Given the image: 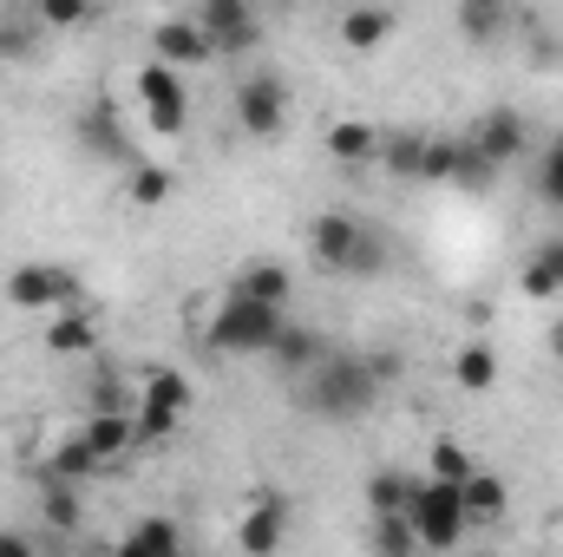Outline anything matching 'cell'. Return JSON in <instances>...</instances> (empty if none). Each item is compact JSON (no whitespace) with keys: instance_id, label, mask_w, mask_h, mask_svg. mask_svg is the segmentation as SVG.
Segmentation results:
<instances>
[{"instance_id":"cell-16","label":"cell","mask_w":563,"mask_h":557,"mask_svg":"<svg viewBox=\"0 0 563 557\" xmlns=\"http://www.w3.org/2000/svg\"><path fill=\"white\" fill-rule=\"evenodd\" d=\"M511 33V0H459V40L465 46H492Z\"/></svg>"},{"instance_id":"cell-36","label":"cell","mask_w":563,"mask_h":557,"mask_svg":"<svg viewBox=\"0 0 563 557\" xmlns=\"http://www.w3.org/2000/svg\"><path fill=\"white\" fill-rule=\"evenodd\" d=\"M551 354L563 361V315H558V328H551Z\"/></svg>"},{"instance_id":"cell-14","label":"cell","mask_w":563,"mask_h":557,"mask_svg":"<svg viewBox=\"0 0 563 557\" xmlns=\"http://www.w3.org/2000/svg\"><path fill=\"white\" fill-rule=\"evenodd\" d=\"M394 7H374V0H361V7H347L341 13V46H354V53H374V46H387L394 40Z\"/></svg>"},{"instance_id":"cell-15","label":"cell","mask_w":563,"mask_h":557,"mask_svg":"<svg viewBox=\"0 0 563 557\" xmlns=\"http://www.w3.org/2000/svg\"><path fill=\"white\" fill-rule=\"evenodd\" d=\"M518 295H531V302H551V295H563V237L538 243V250L525 256V270H518Z\"/></svg>"},{"instance_id":"cell-30","label":"cell","mask_w":563,"mask_h":557,"mask_svg":"<svg viewBox=\"0 0 563 557\" xmlns=\"http://www.w3.org/2000/svg\"><path fill=\"white\" fill-rule=\"evenodd\" d=\"M426 472H432V479H452V485H465L472 459H465V446H459V439H432V452H426Z\"/></svg>"},{"instance_id":"cell-12","label":"cell","mask_w":563,"mask_h":557,"mask_svg":"<svg viewBox=\"0 0 563 557\" xmlns=\"http://www.w3.org/2000/svg\"><path fill=\"white\" fill-rule=\"evenodd\" d=\"M151 53H157L164 66H177V73H190V66H203V59H217L197 20H164V26L151 33Z\"/></svg>"},{"instance_id":"cell-28","label":"cell","mask_w":563,"mask_h":557,"mask_svg":"<svg viewBox=\"0 0 563 557\" xmlns=\"http://www.w3.org/2000/svg\"><path fill=\"white\" fill-rule=\"evenodd\" d=\"M40 505H46V518H53L59 532L79 525V479H53V472H46V499H40Z\"/></svg>"},{"instance_id":"cell-27","label":"cell","mask_w":563,"mask_h":557,"mask_svg":"<svg viewBox=\"0 0 563 557\" xmlns=\"http://www.w3.org/2000/svg\"><path fill=\"white\" fill-rule=\"evenodd\" d=\"M420 144H426V132H380V157H387V171L420 177Z\"/></svg>"},{"instance_id":"cell-5","label":"cell","mask_w":563,"mask_h":557,"mask_svg":"<svg viewBox=\"0 0 563 557\" xmlns=\"http://www.w3.org/2000/svg\"><path fill=\"white\" fill-rule=\"evenodd\" d=\"M139 106H144V125H151L157 139H184V125H190V92H184V73H177V66H164V59L139 66Z\"/></svg>"},{"instance_id":"cell-11","label":"cell","mask_w":563,"mask_h":557,"mask_svg":"<svg viewBox=\"0 0 563 557\" xmlns=\"http://www.w3.org/2000/svg\"><path fill=\"white\" fill-rule=\"evenodd\" d=\"M282 538H288V499H256L243 512V525H236V545L250 557H269L282 551Z\"/></svg>"},{"instance_id":"cell-23","label":"cell","mask_w":563,"mask_h":557,"mask_svg":"<svg viewBox=\"0 0 563 557\" xmlns=\"http://www.w3.org/2000/svg\"><path fill=\"white\" fill-rule=\"evenodd\" d=\"M314 354H321V335H308V328L282 321V335H276V348H269V361H276V368H288V374H301Z\"/></svg>"},{"instance_id":"cell-25","label":"cell","mask_w":563,"mask_h":557,"mask_svg":"<svg viewBox=\"0 0 563 557\" xmlns=\"http://www.w3.org/2000/svg\"><path fill=\"white\" fill-rule=\"evenodd\" d=\"M413 485H420V479H407V472H374V479H367L374 518H380V512H407V505H413Z\"/></svg>"},{"instance_id":"cell-33","label":"cell","mask_w":563,"mask_h":557,"mask_svg":"<svg viewBox=\"0 0 563 557\" xmlns=\"http://www.w3.org/2000/svg\"><path fill=\"white\" fill-rule=\"evenodd\" d=\"M86 132H92V151L125 157V144H119V132H112V112H92V119H86Z\"/></svg>"},{"instance_id":"cell-4","label":"cell","mask_w":563,"mask_h":557,"mask_svg":"<svg viewBox=\"0 0 563 557\" xmlns=\"http://www.w3.org/2000/svg\"><path fill=\"white\" fill-rule=\"evenodd\" d=\"M407 518H413V532H420V551H452V545L472 532V518H465V492H459L452 479H432V472L413 485Z\"/></svg>"},{"instance_id":"cell-22","label":"cell","mask_w":563,"mask_h":557,"mask_svg":"<svg viewBox=\"0 0 563 557\" xmlns=\"http://www.w3.org/2000/svg\"><path fill=\"white\" fill-rule=\"evenodd\" d=\"M99 466H106V459L92 452V439H86V433H66V439L53 446V459H46V472H53V479H86V472H99Z\"/></svg>"},{"instance_id":"cell-1","label":"cell","mask_w":563,"mask_h":557,"mask_svg":"<svg viewBox=\"0 0 563 557\" xmlns=\"http://www.w3.org/2000/svg\"><path fill=\"white\" fill-rule=\"evenodd\" d=\"M394 374H400L394 354L321 348V354L295 374V407H301L308 419H334V426H347V419L374 414V401H380V387H387Z\"/></svg>"},{"instance_id":"cell-20","label":"cell","mask_w":563,"mask_h":557,"mask_svg":"<svg viewBox=\"0 0 563 557\" xmlns=\"http://www.w3.org/2000/svg\"><path fill=\"white\" fill-rule=\"evenodd\" d=\"M328 157L367 164V157H380V132H374L367 119H334V125H328Z\"/></svg>"},{"instance_id":"cell-24","label":"cell","mask_w":563,"mask_h":557,"mask_svg":"<svg viewBox=\"0 0 563 557\" xmlns=\"http://www.w3.org/2000/svg\"><path fill=\"white\" fill-rule=\"evenodd\" d=\"M230 288H243V295H256V302H282V308H288V288H295V282H288L282 263H250Z\"/></svg>"},{"instance_id":"cell-17","label":"cell","mask_w":563,"mask_h":557,"mask_svg":"<svg viewBox=\"0 0 563 557\" xmlns=\"http://www.w3.org/2000/svg\"><path fill=\"white\" fill-rule=\"evenodd\" d=\"M459 492H465V518H472V525H498V518H505V505H511V485H505L498 472H478V466L465 472V485H459Z\"/></svg>"},{"instance_id":"cell-21","label":"cell","mask_w":563,"mask_h":557,"mask_svg":"<svg viewBox=\"0 0 563 557\" xmlns=\"http://www.w3.org/2000/svg\"><path fill=\"white\" fill-rule=\"evenodd\" d=\"M452 381H459L465 394L498 387V354H492V341H465V348L452 354Z\"/></svg>"},{"instance_id":"cell-8","label":"cell","mask_w":563,"mask_h":557,"mask_svg":"<svg viewBox=\"0 0 563 557\" xmlns=\"http://www.w3.org/2000/svg\"><path fill=\"white\" fill-rule=\"evenodd\" d=\"M7 302L13 308H66V302H79V276L66 270V263H20L13 276H7Z\"/></svg>"},{"instance_id":"cell-19","label":"cell","mask_w":563,"mask_h":557,"mask_svg":"<svg viewBox=\"0 0 563 557\" xmlns=\"http://www.w3.org/2000/svg\"><path fill=\"white\" fill-rule=\"evenodd\" d=\"M46 348H53V354H92V348H99L92 315H79V302L53 308V321H46Z\"/></svg>"},{"instance_id":"cell-13","label":"cell","mask_w":563,"mask_h":557,"mask_svg":"<svg viewBox=\"0 0 563 557\" xmlns=\"http://www.w3.org/2000/svg\"><path fill=\"white\" fill-rule=\"evenodd\" d=\"M420 177H432V184H478V164H472L465 139H426L420 144Z\"/></svg>"},{"instance_id":"cell-3","label":"cell","mask_w":563,"mask_h":557,"mask_svg":"<svg viewBox=\"0 0 563 557\" xmlns=\"http://www.w3.org/2000/svg\"><path fill=\"white\" fill-rule=\"evenodd\" d=\"M308 250H314V263L334 270V276H380V270H387V243H380L354 210H321V217L308 223Z\"/></svg>"},{"instance_id":"cell-18","label":"cell","mask_w":563,"mask_h":557,"mask_svg":"<svg viewBox=\"0 0 563 557\" xmlns=\"http://www.w3.org/2000/svg\"><path fill=\"white\" fill-rule=\"evenodd\" d=\"M79 433L92 439V452H99L106 466H112V459H125V452L139 446V419H132V414H99V407H92Z\"/></svg>"},{"instance_id":"cell-26","label":"cell","mask_w":563,"mask_h":557,"mask_svg":"<svg viewBox=\"0 0 563 557\" xmlns=\"http://www.w3.org/2000/svg\"><path fill=\"white\" fill-rule=\"evenodd\" d=\"M125 190H132V204H144V210H157V204H164V197L177 190V177H170L164 164H132Z\"/></svg>"},{"instance_id":"cell-9","label":"cell","mask_w":563,"mask_h":557,"mask_svg":"<svg viewBox=\"0 0 563 557\" xmlns=\"http://www.w3.org/2000/svg\"><path fill=\"white\" fill-rule=\"evenodd\" d=\"M197 26H203L210 53H250V46L263 40L256 0H203V7H197Z\"/></svg>"},{"instance_id":"cell-29","label":"cell","mask_w":563,"mask_h":557,"mask_svg":"<svg viewBox=\"0 0 563 557\" xmlns=\"http://www.w3.org/2000/svg\"><path fill=\"white\" fill-rule=\"evenodd\" d=\"M177 545H184V532L170 518H144V525L125 532V551H177Z\"/></svg>"},{"instance_id":"cell-35","label":"cell","mask_w":563,"mask_h":557,"mask_svg":"<svg viewBox=\"0 0 563 557\" xmlns=\"http://www.w3.org/2000/svg\"><path fill=\"white\" fill-rule=\"evenodd\" d=\"M0 557H26V538H13V532H0Z\"/></svg>"},{"instance_id":"cell-31","label":"cell","mask_w":563,"mask_h":557,"mask_svg":"<svg viewBox=\"0 0 563 557\" xmlns=\"http://www.w3.org/2000/svg\"><path fill=\"white\" fill-rule=\"evenodd\" d=\"M538 197H544L551 210H563V132L544 144V157H538Z\"/></svg>"},{"instance_id":"cell-32","label":"cell","mask_w":563,"mask_h":557,"mask_svg":"<svg viewBox=\"0 0 563 557\" xmlns=\"http://www.w3.org/2000/svg\"><path fill=\"white\" fill-rule=\"evenodd\" d=\"M86 20H92V0H40V26H53V33H73Z\"/></svg>"},{"instance_id":"cell-2","label":"cell","mask_w":563,"mask_h":557,"mask_svg":"<svg viewBox=\"0 0 563 557\" xmlns=\"http://www.w3.org/2000/svg\"><path fill=\"white\" fill-rule=\"evenodd\" d=\"M282 321H288L282 302H256V295H243V288H223V295H217V315H210V328H203V341H210L217 354L256 361V354L276 348Z\"/></svg>"},{"instance_id":"cell-34","label":"cell","mask_w":563,"mask_h":557,"mask_svg":"<svg viewBox=\"0 0 563 557\" xmlns=\"http://www.w3.org/2000/svg\"><path fill=\"white\" fill-rule=\"evenodd\" d=\"M0 53H7V59H13V53H26V33H20V26H13V20H7V26H0Z\"/></svg>"},{"instance_id":"cell-6","label":"cell","mask_w":563,"mask_h":557,"mask_svg":"<svg viewBox=\"0 0 563 557\" xmlns=\"http://www.w3.org/2000/svg\"><path fill=\"white\" fill-rule=\"evenodd\" d=\"M465 151H472V164H478V184L492 177V171H505L518 151H525V112H511V106H492V112H478L472 119V132H459Z\"/></svg>"},{"instance_id":"cell-10","label":"cell","mask_w":563,"mask_h":557,"mask_svg":"<svg viewBox=\"0 0 563 557\" xmlns=\"http://www.w3.org/2000/svg\"><path fill=\"white\" fill-rule=\"evenodd\" d=\"M236 125L250 139H282V125H288V86H282L276 73H256V79L236 86Z\"/></svg>"},{"instance_id":"cell-7","label":"cell","mask_w":563,"mask_h":557,"mask_svg":"<svg viewBox=\"0 0 563 557\" xmlns=\"http://www.w3.org/2000/svg\"><path fill=\"white\" fill-rule=\"evenodd\" d=\"M184 407H190V381L170 374V368H157V374L139 387V407H132V419H139V446H164V439L184 426Z\"/></svg>"}]
</instances>
